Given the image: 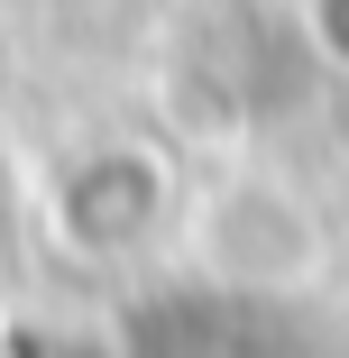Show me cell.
Here are the masks:
<instances>
[{
	"mask_svg": "<svg viewBox=\"0 0 349 358\" xmlns=\"http://www.w3.org/2000/svg\"><path fill=\"white\" fill-rule=\"evenodd\" d=\"M304 37H313V55L331 64V74L349 83V0H304Z\"/></svg>",
	"mask_w": 349,
	"mask_h": 358,
	"instance_id": "2",
	"label": "cell"
},
{
	"mask_svg": "<svg viewBox=\"0 0 349 358\" xmlns=\"http://www.w3.org/2000/svg\"><path fill=\"white\" fill-rule=\"evenodd\" d=\"M175 239L193 248V266L212 285H230V294H304L322 275V257H331L322 211L294 184H276V175H230L212 193H193Z\"/></svg>",
	"mask_w": 349,
	"mask_h": 358,
	"instance_id": "1",
	"label": "cell"
}]
</instances>
